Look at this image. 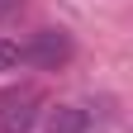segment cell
Here are the masks:
<instances>
[{
  "instance_id": "obj_1",
  "label": "cell",
  "mask_w": 133,
  "mask_h": 133,
  "mask_svg": "<svg viewBox=\"0 0 133 133\" xmlns=\"http://www.w3.org/2000/svg\"><path fill=\"white\" fill-rule=\"evenodd\" d=\"M19 57H24L29 66H38V71H57V66L71 62V38H66L62 29H38V33L19 48Z\"/></svg>"
},
{
  "instance_id": "obj_2",
  "label": "cell",
  "mask_w": 133,
  "mask_h": 133,
  "mask_svg": "<svg viewBox=\"0 0 133 133\" xmlns=\"http://www.w3.org/2000/svg\"><path fill=\"white\" fill-rule=\"evenodd\" d=\"M38 90L33 86H10L0 90V133H29L38 124Z\"/></svg>"
},
{
  "instance_id": "obj_3",
  "label": "cell",
  "mask_w": 133,
  "mask_h": 133,
  "mask_svg": "<svg viewBox=\"0 0 133 133\" xmlns=\"http://www.w3.org/2000/svg\"><path fill=\"white\" fill-rule=\"evenodd\" d=\"M43 133H90V114L81 105H57V109H48Z\"/></svg>"
},
{
  "instance_id": "obj_4",
  "label": "cell",
  "mask_w": 133,
  "mask_h": 133,
  "mask_svg": "<svg viewBox=\"0 0 133 133\" xmlns=\"http://www.w3.org/2000/svg\"><path fill=\"white\" fill-rule=\"evenodd\" d=\"M19 43H10V38H0V71H19Z\"/></svg>"
},
{
  "instance_id": "obj_5",
  "label": "cell",
  "mask_w": 133,
  "mask_h": 133,
  "mask_svg": "<svg viewBox=\"0 0 133 133\" xmlns=\"http://www.w3.org/2000/svg\"><path fill=\"white\" fill-rule=\"evenodd\" d=\"M24 0H0V19H10V14H19Z\"/></svg>"
}]
</instances>
